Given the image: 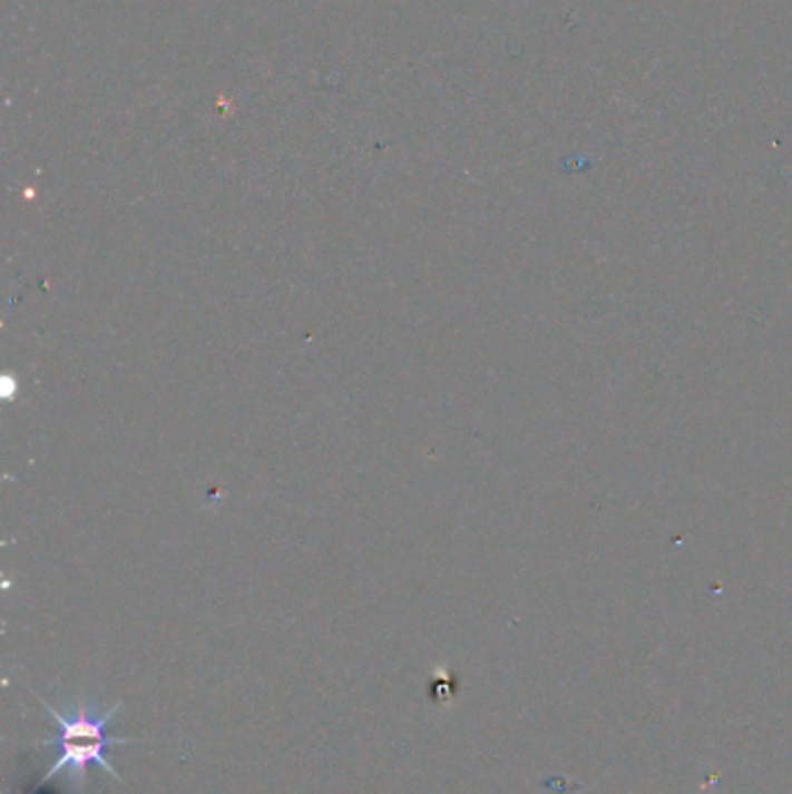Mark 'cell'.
<instances>
[{"mask_svg":"<svg viewBox=\"0 0 792 794\" xmlns=\"http://www.w3.org/2000/svg\"><path fill=\"white\" fill-rule=\"evenodd\" d=\"M38 699L59 727V736L45 738V742H40V746H59L57 762L51 764V770L42 776L40 783H47L57 774L68 772V778L72 785L85 787L87 772L94 764L100 766V770L107 772L113 778L121 781V774L115 770V764L107 759L109 746L135 744V738H115L107 734V725L115 721V716L121 710V704H115L107 710H98L96 702L81 699L79 704H75L68 710V714H63V710L53 708L42 697H38Z\"/></svg>","mask_w":792,"mask_h":794,"instance_id":"obj_1","label":"cell"}]
</instances>
